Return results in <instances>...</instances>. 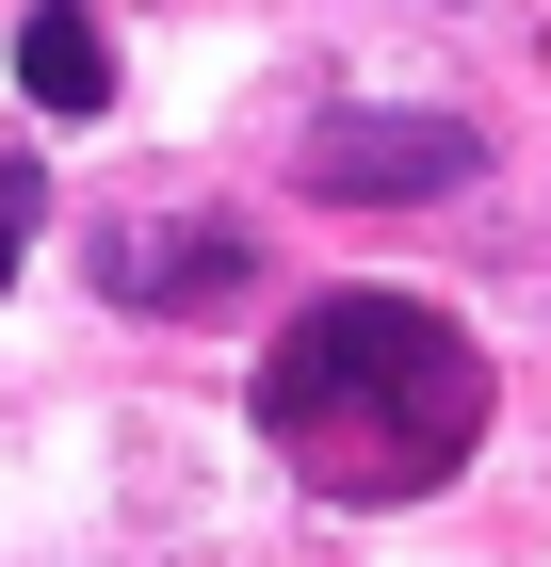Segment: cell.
I'll return each instance as SVG.
<instances>
[{
    "label": "cell",
    "mask_w": 551,
    "mask_h": 567,
    "mask_svg": "<svg viewBox=\"0 0 551 567\" xmlns=\"http://www.w3.org/2000/svg\"><path fill=\"white\" fill-rule=\"evenodd\" d=\"M470 163H487L470 114H325V131L293 146V178L325 212H406V195H455Z\"/></svg>",
    "instance_id": "7a4b0ae2"
},
{
    "label": "cell",
    "mask_w": 551,
    "mask_h": 567,
    "mask_svg": "<svg viewBox=\"0 0 551 567\" xmlns=\"http://www.w3.org/2000/svg\"><path fill=\"white\" fill-rule=\"evenodd\" d=\"M17 82H33V114H98L114 97V33H98L82 0H33L17 17Z\"/></svg>",
    "instance_id": "277c9868"
},
{
    "label": "cell",
    "mask_w": 551,
    "mask_h": 567,
    "mask_svg": "<svg viewBox=\"0 0 551 567\" xmlns=\"http://www.w3.org/2000/svg\"><path fill=\"white\" fill-rule=\"evenodd\" d=\"M98 292H114V308H227V292H244V227H212V212H146V227H114V244H98Z\"/></svg>",
    "instance_id": "3957f363"
},
{
    "label": "cell",
    "mask_w": 551,
    "mask_h": 567,
    "mask_svg": "<svg viewBox=\"0 0 551 567\" xmlns=\"http://www.w3.org/2000/svg\"><path fill=\"white\" fill-rule=\"evenodd\" d=\"M259 422L293 437L325 486L389 503V486H438L470 454L487 373H470V341L422 292H325V308H293V341H276V373H259Z\"/></svg>",
    "instance_id": "6da1fadb"
},
{
    "label": "cell",
    "mask_w": 551,
    "mask_h": 567,
    "mask_svg": "<svg viewBox=\"0 0 551 567\" xmlns=\"http://www.w3.org/2000/svg\"><path fill=\"white\" fill-rule=\"evenodd\" d=\"M33 212H49V195H33V163H0V276H17V244H33Z\"/></svg>",
    "instance_id": "5b68a950"
}]
</instances>
